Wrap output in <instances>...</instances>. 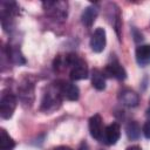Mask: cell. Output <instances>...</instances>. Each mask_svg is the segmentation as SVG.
I'll use <instances>...</instances> for the list:
<instances>
[{
    "mask_svg": "<svg viewBox=\"0 0 150 150\" xmlns=\"http://www.w3.org/2000/svg\"><path fill=\"white\" fill-rule=\"evenodd\" d=\"M66 64L70 67V79L74 81L87 79L88 67L84 60L80 59L76 54H69L66 56Z\"/></svg>",
    "mask_w": 150,
    "mask_h": 150,
    "instance_id": "6da1fadb",
    "label": "cell"
},
{
    "mask_svg": "<svg viewBox=\"0 0 150 150\" xmlns=\"http://www.w3.org/2000/svg\"><path fill=\"white\" fill-rule=\"evenodd\" d=\"M61 94H60V90L57 88V86L55 84L54 87L49 88L47 90V93L45 94L43 98H42V102H41V110H45V111H52V110H55L60 107V103H61Z\"/></svg>",
    "mask_w": 150,
    "mask_h": 150,
    "instance_id": "7a4b0ae2",
    "label": "cell"
},
{
    "mask_svg": "<svg viewBox=\"0 0 150 150\" xmlns=\"http://www.w3.org/2000/svg\"><path fill=\"white\" fill-rule=\"evenodd\" d=\"M16 108V97L11 91H4L0 98V116L8 120L13 116Z\"/></svg>",
    "mask_w": 150,
    "mask_h": 150,
    "instance_id": "3957f363",
    "label": "cell"
},
{
    "mask_svg": "<svg viewBox=\"0 0 150 150\" xmlns=\"http://www.w3.org/2000/svg\"><path fill=\"white\" fill-rule=\"evenodd\" d=\"M60 94L63 98L68 100V101H76L80 96V90L79 87L76 84H74L73 82L69 81H59L56 83Z\"/></svg>",
    "mask_w": 150,
    "mask_h": 150,
    "instance_id": "277c9868",
    "label": "cell"
},
{
    "mask_svg": "<svg viewBox=\"0 0 150 150\" xmlns=\"http://www.w3.org/2000/svg\"><path fill=\"white\" fill-rule=\"evenodd\" d=\"M104 127H103V121L102 117L98 114H95L89 118V130L90 135L93 138L102 142L103 141V134H104Z\"/></svg>",
    "mask_w": 150,
    "mask_h": 150,
    "instance_id": "5b68a950",
    "label": "cell"
},
{
    "mask_svg": "<svg viewBox=\"0 0 150 150\" xmlns=\"http://www.w3.org/2000/svg\"><path fill=\"white\" fill-rule=\"evenodd\" d=\"M105 42H107L105 30L101 27L96 28L94 34L91 35V39H90V47H91L93 52L101 53L105 47Z\"/></svg>",
    "mask_w": 150,
    "mask_h": 150,
    "instance_id": "8992f818",
    "label": "cell"
},
{
    "mask_svg": "<svg viewBox=\"0 0 150 150\" xmlns=\"http://www.w3.org/2000/svg\"><path fill=\"white\" fill-rule=\"evenodd\" d=\"M120 136H121V128H120V125L117 123H111V124H109L104 129L103 141L102 142H104L108 145H114L118 141Z\"/></svg>",
    "mask_w": 150,
    "mask_h": 150,
    "instance_id": "52a82bcc",
    "label": "cell"
},
{
    "mask_svg": "<svg viewBox=\"0 0 150 150\" xmlns=\"http://www.w3.org/2000/svg\"><path fill=\"white\" fill-rule=\"evenodd\" d=\"M103 73L109 76V77H114L116 80H124L127 77V71L123 68V66H121V63H118L117 61H112L111 63H108L103 70Z\"/></svg>",
    "mask_w": 150,
    "mask_h": 150,
    "instance_id": "ba28073f",
    "label": "cell"
},
{
    "mask_svg": "<svg viewBox=\"0 0 150 150\" xmlns=\"http://www.w3.org/2000/svg\"><path fill=\"white\" fill-rule=\"evenodd\" d=\"M46 12H48L54 18L67 16V4L66 2H43Z\"/></svg>",
    "mask_w": 150,
    "mask_h": 150,
    "instance_id": "9c48e42d",
    "label": "cell"
},
{
    "mask_svg": "<svg viewBox=\"0 0 150 150\" xmlns=\"http://www.w3.org/2000/svg\"><path fill=\"white\" fill-rule=\"evenodd\" d=\"M120 101L122 104L127 105V107H136L139 103V96L137 93H135L131 89H124L120 93L118 96Z\"/></svg>",
    "mask_w": 150,
    "mask_h": 150,
    "instance_id": "30bf717a",
    "label": "cell"
},
{
    "mask_svg": "<svg viewBox=\"0 0 150 150\" xmlns=\"http://www.w3.org/2000/svg\"><path fill=\"white\" fill-rule=\"evenodd\" d=\"M97 14H98V9L95 6H88L81 15L82 23L87 27H91L93 23L95 22L96 18H97Z\"/></svg>",
    "mask_w": 150,
    "mask_h": 150,
    "instance_id": "8fae6325",
    "label": "cell"
},
{
    "mask_svg": "<svg viewBox=\"0 0 150 150\" xmlns=\"http://www.w3.org/2000/svg\"><path fill=\"white\" fill-rule=\"evenodd\" d=\"M136 60L139 66H146L150 63V45H143L136 49Z\"/></svg>",
    "mask_w": 150,
    "mask_h": 150,
    "instance_id": "7c38bea8",
    "label": "cell"
},
{
    "mask_svg": "<svg viewBox=\"0 0 150 150\" xmlns=\"http://www.w3.org/2000/svg\"><path fill=\"white\" fill-rule=\"evenodd\" d=\"M91 84L96 90H104L105 89V79L104 73L100 69H94L91 74Z\"/></svg>",
    "mask_w": 150,
    "mask_h": 150,
    "instance_id": "4fadbf2b",
    "label": "cell"
},
{
    "mask_svg": "<svg viewBox=\"0 0 150 150\" xmlns=\"http://www.w3.org/2000/svg\"><path fill=\"white\" fill-rule=\"evenodd\" d=\"M15 143L5 129L0 130V150H13Z\"/></svg>",
    "mask_w": 150,
    "mask_h": 150,
    "instance_id": "5bb4252c",
    "label": "cell"
},
{
    "mask_svg": "<svg viewBox=\"0 0 150 150\" xmlns=\"http://www.w3.org/2000/svg\"><path fill=\"white\" fill-rule=\"evenodd\" d=\"M125 130H127V136L129 137V139H137L141 135V128L137 122H130L127 125Z\"/></svg>",
    "mask_w": 150,
    "mask_h": 150,
    "instance_id": "9a60e30c",
    "label": "cell"
},
{
    "mask_svg": "<svg viewBox=\"0 0 150 150\" xmlns=\"http://www.w3.org/2000/svg\"><path fill=\"white\" fill-rule=\"evenodd\" d=\"M143 134L148 139H150V121L145 122V124L143 125Z\"/></svg>",
    "mask_w": 150,
    "mask_h": 150,
    "instance_id": "2e32d148",
    "label": "cell"
},
{
    "mask_svg": "<svg viewBox=\"0 0 150 150\" xmlns=\"http://www.w3.org/2000/svg\"><path fill=\"white\" fill-rule=\"evenodd\" d=\"M79 150H89V146H88V144L86 142H82L80 148H79Z\"/></svg>",
    "mask_w": 150,
    "mask_h": 150,
    "instance_id": "e0dca14e",
    "label": "cell"
},
{
    "mask_svg": "<svg viewBox=\"0 0 150 150\" xmlns=\"http://www.w3.org/2000/svg\"><path fill=\"white\" fill-rule=\"evenodd\" d=\"M54 150H73V149H71V148H69V146H66V145H61V146L55 148Z\"/></svg>",
    "mask_w": 150,
    "mask_h": 150,
    "instance_id": "ac0fdd59",
    "label": "cell"
},
{
    "mask_svg": "<svg viewBox=\"0 0 150 150\" xmlns=\"http://www.w3.org/2000/svg\"><path fill=\"white\" fill-rule=\"evenodd\" d=\"M127 150H142L139 145H131V146H128Z\"/></svg>",
    "mask_w": 150,
    "mask_h": 150,
    "instance_id": "d6986e66",
    "label": "cell"
},
{
    "mask_svg": "<svg viewBox=\"0 0 150 150\" xmlns=\"http://www.w3.org/2000/svg\"><path fill=\"white\" fill-rule=\"evenodd\" d=\"M146 116L150 118V100H149V107H148V109H146Z\"/></svg>",
    "mask_w": 150,
    "mask_h": 150,
    "instance_id": "ffe728a7",
    "label": "cell"
}]
</instances>
